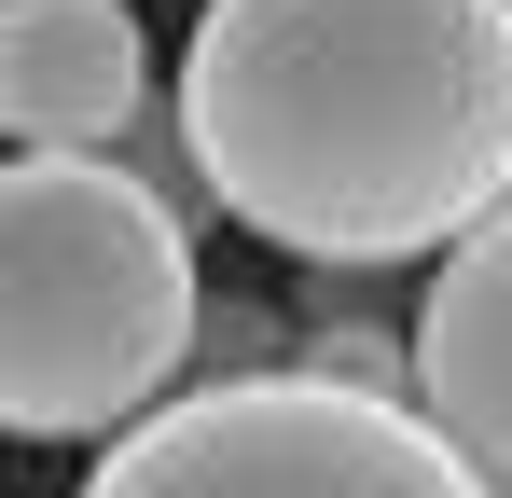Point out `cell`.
<instances>
[{"mask_svg": "<svg viewBox=\"0 0 512 498\" xmlns=\"http://www.w3.org/2000/svg\"><path fill=\"white\" fill-rule=\"evenodd\" d=\"M180 153L291 263H457L512 208V0H208Z\"/></svg>", "mask_w": 512, "mask_h": 498, "instance_id": "1", "label": "cell"}, {"mask_svg": "<svg viewBox=\"0 0 512 498\" xmlns=\"http://www.w3.org/2000/svg\"><path fill=\"white\" fill-rule=\"evenodd\" d=\"M194 208L111 153H14L0 180V429L14 443H125L180 402L194 346Z\"/></svg>", "mask_w": 512, "mask_h": 498, "instance_id": "2", "label": "cell"}, {"mask_svg": "<svg viewBox=\"0 0 512 498\" xmlns=\"http://www.w3.org/2000/svg\"><path fill=\"white\" fill-rule=\"evenodd\" d=\"M84 498H485L443 429L388 388H333V374H194L167 415H139Z\"/></svg>", "mask_w": 512, "mask_h": 498, "instance_id": "3", "label": "cell"}, {"mask_svg": "<svg viewBox=\"0 0 512 498\" xmlns=\"http://www.w3.org/2000/svg\"><path fill=\"white\" fill-rule=\"evenodd\" d=\"M153 111V42L125 0H0V125L14 153H111Z\"/></svg>", "mask_w": 512, "mask_h": 498, "instance_id": "4", "label": "cell"}, {"mask_svg": "<svg viewBox=\"0 0 512 498\" xmlns=\"http://www.w3.org/2000/svg\"><path fill=\"white\" fill-rule=\"evenodd\" d=\"M416 415L485 498H512V208L429 277L416 305Z\"/></svg>", "mask_w": 512, "mask_h": 498, "instance_id": "5", "label": "cell"}]
</instances>
